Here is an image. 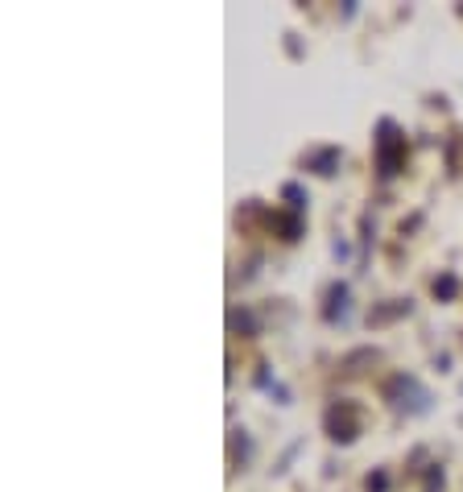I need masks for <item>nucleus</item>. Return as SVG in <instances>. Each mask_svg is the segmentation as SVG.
<instances>
[{"instance_id":"7ed1b4c3","label":"nucleus","mask_w":463,"mask_h":492,"mask_svg":"<svg viewBox=\"0 0 463 492\" xmlns=\"http://www.w3.org/2000/svg\"><path fill=\"white\" fill-rule=\"evenodd\" d=\"M323 430H327L331 443H339V447H352V443L360 439V430H365V410H360L356 402L339 397V402H331L327 410H323Z\"/></svg>"},{"instance_id":"1a4fd4ad","label":"nucleus","mask_w":463,"mask_h":492,"mask_svg":"<svg viewBox=\"0 0 463 492\" xmlns=\"http://www.w3.org/2000/svg\"><path fill=\"white\" fill-rule=\"evenodd\" d=\"M228 327L236 335H257V319H252L249 306H232V311H228Z\"/></svg>"},{"instance_id":"ddd939ff","label":"nucleus","mask_w":463,"mask_h":492,"mask_svg":"<svg viewBox=\"0 0 463 492\" xmlns=\"http://www.w3.org/2000/svg\"><path fill=\"white\" fill-rule=\"evenodd\" d=\"M365 492H389V472H385V467H376V472H368Z\"/></svg>"},{"instance_id":"4468645a","label":"nucleus","mask_w":463,"mask_h":492,"mask_svg":"<svg viewBox=\"0 0 463 492\" xmlns=\"http://www.w3.org/2000/svg\"><path fill=\"white\" fill-rule=\"evenodd\" d=\"M447 488V476H443V467H438V464H430L427 467V488H422V492H443Z\"/></svg>"},{"instance_id":"f8f14e48","label":"nucleus","mask_w":463,"mask_h":492,"mask_svg":"<svg viewBox=\"0 0 463 492\" xmlns=\"http://www.w3.org/2000/svg\"><path fill=\"white\" fill-rule=\"evenodd\" d=\"M282 199L290 203V211H294V215H303L306 203H311V199H306V190L298 187V182H285V187H282Z\"/></svg>"},{"instance_id":"f03ea898","label":"nucleus","mask_w":463,"mask_h":492,"mask_svg":"<svg viewBox=\"0 0 463 492\" xmlns=\"http://www.w3.org/2000/svg\"><path fill=\"white\" fill-rule=\"evenodd\" d=\"M373 149H376V174H381L385 182L406 170V133L397 128V120H389V117L376 120Z\"/></svg>"},{"instance_id":"0eeeda50","label":"nucleus","mask_w":463,"mask_h":492,"mask_svg":"<svg viewBox=\"0 0 463 492\" xmlns=\"http://www.w3.org/2000/svg\"><path fill=\"white\" fill-rule=\"evenodd\" d=\"M381 360V352L376 348H356V352H347L344 360H339V373L344 376H360L365 373V364H376Z\"/></svg>"},{"instance_id":"2eb2a0df","label":"nucleus","mask_w":463,"mask_h":492,"mask_svg":"<svg viewBox=\"0 0 463 492\" xmlns=\"http://www.w3.org/2000/svg\"><path fill=\"white\" fill-rule=\"evenodd\" d=\"M298 451H303V443H290V447H285V456H282V459H277L273 476H282V472H285V467H290V459H294V456H298Z\"/></svg>"},{"instance_id":"9d476101","label":"nucleus","mask_w":463,"mask_h":492,"mask_svg":"<svg viewBox=\"0 0 463 492\" xmlns=\"http://www.w3.org/2000/svg\"><path fill=\"white\" fill-rule=\"evenodd\" d=\"M228 451H232V464H249V459H252V439L244 435V430H232Z\"/></svg>"},{"instance_id":"f257e3e1","label":"nucleus","mask_w":463,"mask_h":492,"mask_svg":"<svg viewBox=\"0 0 463 492\" xmlns=\"http://www.w3.org/2000/svg\"><path fill=\"white\" fill-rule=\"evenodd\" d=\"M381 397L389 402V410L406 414V418H418V414H430L435 405V394L422 385L414 373H393L389 381L381 385Z\"/></svg>"},{"instance_id":"20e7f679","label":"nucleus","mask_w":463,"mask_h":492,"mask_svg":"<svg viewBox=\"0 0 463 492\" xmlns=\"http://www.w3.org/2000/svg\"><path fill=\"white\" fill-rule=\"evenodd\" d=\"M339 161H344V149L339 145H314V149L303 153V170L319 174V179H331L339 170Z\"/></svg>"},{"instance_id":"39448f33","label":"nucleus","mask_w":463,"mask_h":492,"mask_svg":"<svg viewBox=\"0 0 463 492\" xmlns=\"http://www.w3.org/2000/svg\"><path fill=\"white\" fill-rule=\"evenodd\" d=\"M347 311H352V286H347V282H335V286L327 290V306H323V319H327V323H344Z\"/></svg>"},{"instance_id":"423d86ee","label":"nucleus","mask_w":463,"mask_h":492,"mask_svg":"<svg viewBox=\"0 0 463 492\" xmlns=\"http://www.w3.org/2000/svg\"><path fill=\"white\" fill-rule=\"evenodd\" d=\"M410 311H414L410 298H389V302H381V306L368 311V327H385V323H393V319H406Z\"/></svg>"},{"instance_id":"9b49d317","label":"nucleus","mask_w":463,"mask_h":492,"mask_svg":"<svg viewBox=\"0 0 463 492\" xmlns=\"http://www.w3.org/2000/svg\"><path fill=\"white\" fill-rule=\"evenodd\" d=\"M430 290H435L438 302H455V294H459V278H455V273H438Z\"/></svg>"},{"instance_id":"6e6552de","label":"nucleus","mask_w":463,"mask_h":492,"mask_svg":"<svg viewBox=\"0 0 463 492\" xmlns=\"http://www.w3.org/2000/svg\"><path fill=\"white\" fill-rule=\"evenodd\" d=\"M269 228H277V232H282V241L294 244L298 236H303V215H294V211H290V215L273 211V215H269Z\"/></svg>"}]
</instances>
